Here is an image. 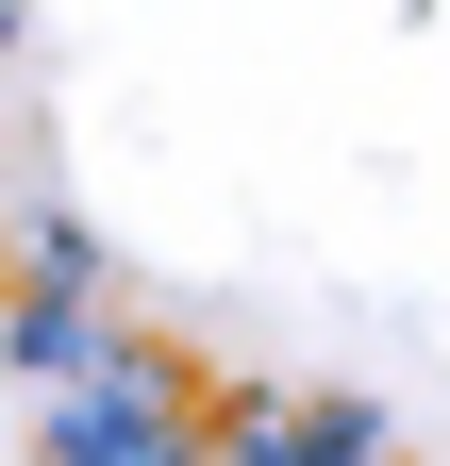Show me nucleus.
Wrapping results in <instances>:
<instances>
[{"instance_id":"nucleus-2","label":"nucleus","mask_w":450,"mask_h":466,"mask_svg":"<svg viewBox=\"0 0 450 466\" xmlns=\"http://www.w3.org/2000/svg\"><path fill=\"white\" fill-rule=\"evenodd\" d=\"M234 466H384V417H351V400H251Z\"/></svg>"},{"instance_id":"nucleus-1","label":"nucleus","mask_w":450,"mask_h":466,"mask_svg":"<svg viewBox=\"0 0 450 466\" xmlns=\"http://www.w3.org/2000/svg\"><path fill=\"white\" fill-rule=\"evenodd\" d=\"M50 466H200V433H184V400H167L134 350H118V367H84V383H67Z\"/></svg>"}]
</instances>
